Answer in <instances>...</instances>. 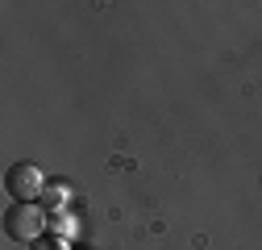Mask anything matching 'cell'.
I'll use <instances>...</instances> for the list:
<instances>
[{"instance_id":"obj_1","label":"cell","mask_w":262,"mask_h":250,"mask_svg":"<svg viewBox=\"0 0 262 250\" xmlns=\"http://www.w3.org/2000/svg\"><path fill=\"white\" fill-rule=\"evenodd\" d=\"M5 234L13 242H38L46 234V217L38 204H13L5 209Z\"/></svg>"},{"instance_id":"obj_2","label":"cell","mask_w":262,"mask_h":250,"mask_svg":"<svg viewBox=\"0 0 262 250\" xmlns=\"http://www.w3.org/2000/svg\"><path fill=\"white\" fill-rule=\"evenodd\" d=\"M5 187L13 192V200L17 204H34V196H42V187H46V175H42V167L38 163H13L9 167V175H5Z\"/></svg>"},{"instance_id":"obj_3","label":"cell","mask_w":262,"mask_h":250,"mask_svg":"<svg viewBox=\"0 0 262 250\" xmlns=\"http://www.w3.org/2000/svg\"><path fill=\"white\" fill-rule=\"evenodd\" d=\"M29 250H67V246H62L58 238H50V234H42L38 242H29Z\"/></svg>"}]
</instances>
